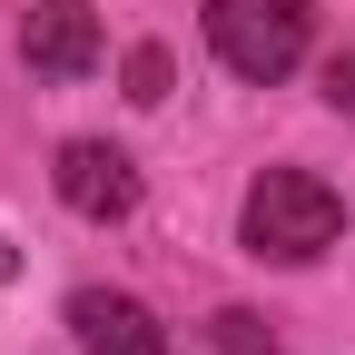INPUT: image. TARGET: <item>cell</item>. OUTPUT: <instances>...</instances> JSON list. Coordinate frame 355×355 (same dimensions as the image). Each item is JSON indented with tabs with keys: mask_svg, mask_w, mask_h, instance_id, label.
<instances>
[{
	"mask_svg": "<svg viewBox=\"0 0 355 355\" xmlns=\"http://www.w3.org/2000/svg\"><path fill=\"white\" fill-rule=\"evenodd\" d=\"M60 198L109 227V217L139 207V168H128V148H109V139H69L60 148Z\"/></svg>",
	"mask_w": 355,
	"mask_h": 355,
	"instance_id": "5",
	"label": "cell"
},
{
	"mask_svg": "<svg viewBox=\"0 0 355 355\" xmlns=\"http://www.w3.org/2000/svg\"><path fill=\"white\" fill-rule=\"evenodd\" d=\"M207 345L217 355H277V326H266L257 306H217V316H207Z\"/></svg>",
	"mask_w": 355,
	"mask_h": 355,
	"instance_id": "6",
	"label": "cell"
},
{
	"mask_svg": "<svg viewBox=\"0 0 355 355\" xmlns=\"http://www.w3.org/2000/svg\"><path fill=\"white\" fill-rule=\"evenodd\" d=\"M306 30H316L306 0H207V50L237 79H286L306 60Z\"/></svg>",
	"mask_w": 355,
	"mask_h": 355,
	"instance_id": "2",
	"label": "cell"
},
{
	"mask_svg": "<svg viewBox=\"0 0 355 355\" xmlns=\"http://www.w3.org/2000/svg\"><path fill=\"white\" fill-rule=\"evenodd\" d=\"M326 99H336V109H355V50H336V60H326Z\"/></svg>",
	"mask_w": 355,
	"mask_h": 355,
	"instance_id": "8",
	"label": "cell"
},
{
	"mask_svg": "<svg viewBox=\"0 0 355 355\" xmlns=\"http://www.w3.org/2000/svg\"><path fill=\"white\" fill-rule=\"evenodd\" d=\"M69 336H79V355H168V326L119 286H79L69 296Z\"/></svg>",
	"mask_w": 355,
	"mask_h": 355,
	"instance_id": "4",
	"label": "cell"
},
{
	"mask_svg": "<svg viewBox=\"0 0 355 355\" xmlns=\"http://www.w3.org/2000/svg\"><path fill=\"white\" fill-rule=\"evenodd\" d=\"M10 277H20V247H10V237H0V286H10Z\"/></svg>",
	"mask_w": 355,
	"mask_h": 355,
	"instance_id": "9",
	"label": "cell"
},
{
	"mask_svg": "<svg viewBox=\"0 0 355 355\" xmlns=\"http://www.w3.org/2000/svg\"><path fill=\"white\" fill-rule=\"evenodd\" d=\"M20 60H30V79H89L99 69V10L89 0H30L20 10Z\"/></svg>",
	"mask_w": 355,
	"mask_h": 355,
	"instance_id": "3",
	"label": "cell"
},
{
	"mask_svg": "<svg viewBox=\"0 0 355 355\" xmlns=\"http://www.w3.org/2000/svg\"><path fill=\"white\" fill-rule=\"evenodd\" d=\"M237 237H247V257L306 266V257H326V247L345 237V198L326 188L316 168H266L257 188H247V217H237Z\"/></svg>",
	"mask_w": 355,
	"mask_h": 355,
	"instance_id": "1",
	"label": "cell"
},
{
	"mask_svg": "<svg viewBox=\"0 0 355 355\" xmlns=\"http://www.w3.org/2000/svg\"><path fill=\"white\" fill-rule=\"evenodd\" d=\"M168 79H178V69H168V50H158V40H139V50H128V99L158 109V99H168Z\"/></svg>",
	"mask_w": 355,
	"mask_h": 355,
	"instance_id": "7",
	"label": "cell"
}]
</instances>
